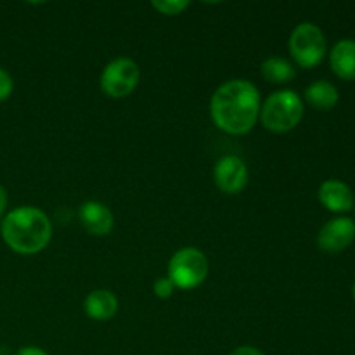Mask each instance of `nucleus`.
<instances>
[{
    "label": "nucleus",
    "mask_w": 355,
    "mask_h": 355,
    "mask_svg": "<svg viewBox=\"0 0 355 355\" xmlns=\"http://www.w3.org/2000/svg\"><path fill=\"white\" fill-rule=\"evenodd\" d=\"M215 186L224 194H239L248 184V166L238 156H222L214 168Z\"/></svg>",
    "instance_id": "obj_7"
},
{
    "label": "nucleus",
    "mask_w": 355,
    "mask_h": 355,
    "mask_svg": "<svg viewBox=\"0 0 355 355\" xmlns=\"http://www.w3.org/2000/svg\"><path fill=\"white\" fill-rule=\"evenodd\" d=\"M7 205H9V196H7L6 187L0 186V218L6 217L7 211Z\"/></svg>",
    "instance_id": "obj_19"
},
{
    "label": "nucleus",
    "mask_w": 355,
    "mask_h": 355,
    "mask_svg": "<svg viewBox=\"0 0 355 355\" xmlns=\"http://www.w3.org/2000/svg\"><path fill=\"white\" fill-rule=\"evenodd\" d=\"M304 118V103L295 90H277L260 106V121L267 130L284 134L297 127Z\"/></svg>",
    "instance_id": "obj_3"
},
{
    "label": "nucleus",
    "mask_w": 355,
    "mask_h": 355,
    "mask_svg": "<svg viewBox=\"0 0 355 355\" xmlns=\"http://www.w3.org/2000/svg\"><path fill=\"white\" fill-rule=\"evenodd\" d=\"M318 198L329 211H336V214L349 211L354 207L352 189L342 180H324L319 187Z\"/></svg>",
    "instance_id": "obj_10"
},
{
    "label": "nucleus",
    "mask_w": 355,
    "mask_h": 355,
    "mask_svg": "<svg viewBox=\"0 0 355 355\" xmlns=\"http://www.w3.org/2000/svg\"><path fill=\"white\" fill-rule=\"evenodd\" d=\"M85 314L94 321H110L118 312V298L110 290H94L83 302Z\"/></svg>",
    "instance_id": "obj_11"
},
{
    "label": "nucleus",
    "mask_w": 355,
    "mask_h": 355,
    "mask_svg": "<svg viewBox=\"0 0 355 355\" xmlns=\"http://www.w3.org/2000/svg\"><path fill=\"white\" fill-rule=\"evenodd\" d=\"M352 295H354V300H355V284H354V288H352Z\"/></svg>",
    "instance_id": "obj_21"
},
{
    "label": "nucleus",
    "mask_w": 355,
    "mask_h": 355,
    "mask_svg": "<svg viewBox=\"0 0 355 355\" xmlns=\"http://www.w3.org/2000/svg\"><path fill=\"white\" fill-rule=\"evenodd\" d=\"M14 90V80L3 68H0V103L7 101Z\"/></svg>",
    "instance_id": "obj_17"
},
{
    "label": "nucleus",
    "mask_w": 355,
    "mask_h": 355,
    "mask_svg": "<svg viewBox=\"0 0 355 355\" xmlns=\"http://www.w3.org/2000/svg\"><path fill=\"white\" fill-rule=\"evenodd\" d=\"M3 243L19 255H37L52 239V222L37 207H19L6 214L0 224Z\"/></svg>",
    "instance_id": "obj_2"
},
{
    "label": "nucleus",
    "mask_w": 355,
    "mask_h": 355,
    "mask_svg": "<svg viewBox=\"0 0 355 355\" xmlns=\"http://www.w3.org/2000/svg\"><path fill=\"white\" fill-rule=\"evenodd\" d=\"M329 62L335 75L343 80H355V40L343 38L333 45Z\"/></svg>",
    "instance_id": "obj_12"
},
{
    "label": "nucleus",
    "mask_w": 355,
    "mask_h": 355,
    "mask_svg": "<svg viewBox=\"0 0 355 355\" xmlns=\"http://www.w3.org/2000/svg\"><path fill=\"white\" fill-rule=\"evenodd\" d=\"M231 355H266V354H263L262 350L255 349V347L245 345V347H238L236 350H232Z\"/></svg>",
    "instance_id": "obj_18"
},
{
    "label": "nucleus",
    "mask_w": 355,
    "mask_h": 355,
    "mask_svg": "<svg viewBox=\"0 0 355 355\" xmlns=\"http://www.w3.org/2000/svg\"><path fill=\"white\" fill-rule=\"evenodd\" d=\"M16 355H49L45 350L38 349V347H23V349L17 350Z\"/></svg>",
    "instance_id": "obj_20"
},
{
    "label": "nucleus",
    "mask_w": 355,
    "mask_h": 355,
    "mask_svg": "<svg viewBox=\"0 0 355 355\" xmlns=\"http://www.w3.org/2000/svg\"><path fill=\"white\" fill-rule=\"evenodd\" d=\"M151 6L159 14H165V16H179V14H182L191 6V2H187V0H155V2H151Z\"/></svg>",
    "instance_id": "obj_15"
},
{
    "label": "nucleus",
    "mask_w": 355,
    "mask_h": 355,
    "mask_svg": "<svg viewBox=\"0 0 355 355\" xmlns=\"http://www.w3.org/2000/svg\"><path fill=\"white\" fill-rule=\"evenodd\" d=\"M215 127L229 135H245L260 118V92L250 80L234 78L222 83L210 101Z\"/></svg>",
    "instance_id": "obj_1"
},
{
    "label": "nucleus",
    "mask_w": 355,
    "mask_h": 355,
    "mask_svg": "<svg viewBox=\"0 0 355 355\" xmlns=\"http://www.w3.org/2000/svg\"><path fill=\"white\" fill-rule=\"evenodd\" d=\"M260 73H262L263 80L272 85H283V83H290L291 80L297 76V69L291 64L288 59L277 58V55H272V58H267L266 61L260 66Z\"/></svg>",
    "instance_id": "obj_13"
},
{
    "label": "nucleus",
    "mask_w": 355,
    "mask_h": 355,
    "mask_svg": "<svg viewBox=\"0 0 355 355\" xmlns=\"http://www.w3.org/2000/svg\"><path fill=\"white\" fill-rule=\"evenodd\" d=\"M78 220L90 236L103 238L113 231V211L101 201H85L78 208Z\"/></svg>",
    "instance_id": "obj_9"
},
{
    "label": "nucleus",
    "mask_w": 355,
    "mask_h": 355,
    "mask_svg": "<svg viewBox=\"0 0 355 355\" xmlns=\"http://www.w3.org/2000/svg\"><path fill=\"white\" fill-rule=\"evenodd\" d=\"M305 99L312 107L318 110H331L336 106L340 99V94L333 83L326 82V80H318V82L311 83L305 89Z\"/></svg>",
    "instance_id": "obj_14"
},
{
    "label": "nucleus",
    "mask_w": 355,
    "mask_h": 355,
    "mask_svg": "<svg viewBox=\"0 0 355 355\" xmlns=\"http://www.w3.org/2000/svg\"><path fill=\"white\" fill-rule=\"evenodd\" d=\"M141 69L128 58H116L104 66L101 73V90L111 99L128 97L139 85Z\"/></svg>",
    "instance_id": "obj_6"
},
{
    "label": "nucleus",
    "mask_w": 355,
    "mask_h": 355,
    "mask_svg": "<svg viewBox=\"0 0 355 355\" xmlns=\"http://www.w3.org/2000/svg\"><path fill=\"white\" fill-rule=\"evenodd\" d=\"M208 276V259L201 250L187 246L173 253L168 262V279L179 290H194Z\"/></svg>",
    "instance_id": "obj_4"
},
{
    "label": "nucleus",
    "mask_w": 355,
    "mask_h": 355,
    "mask_svg": "<svg viewBox=\"0 0 355 355\" xmlns=\"http://www.w3.org/2000/svg\"><path fill=\"white\" fill-rule=\"evenodd\" d=\"M153 291H155V295L158 298L166 300V298L172 297L173 291H175V284H173L168 277H159V279H156L155 284H153Z\"/></svg>",
    "instance_id": "obj_16"
},
{
    "label": "nucleus",
    "mask_w": 355,
    "mask_h": 355,
    "mask_svg": "<svg viewBox=\"0 0 355 355\" xmlns=\"http://www.w3.org/2000/svg\"><path fill=\"white\" fill-rule=\"evenodd\" d=\"M355 239V222L349 217L331 218L322 225L318 236V245L326 253L343 252Z\"/></svg>",
    "instance_id": "obj_8"
},
{
    "label": "nucleus",
    "mask_w": 355,
    "mask_h": 355,
    "mask_svg": "<svg viewBox=\"0 0 355 355\" xmlns=\"http://www.w3.org/2000/svg\"><path fill=\"white\" fill-rule=\"evenodd\" d=\"M295 62L302 68H314L326 55V37L314 23H300L288 40Z\"/></svg>",
    "instance_id": "obj_5"
}]
</instances>
